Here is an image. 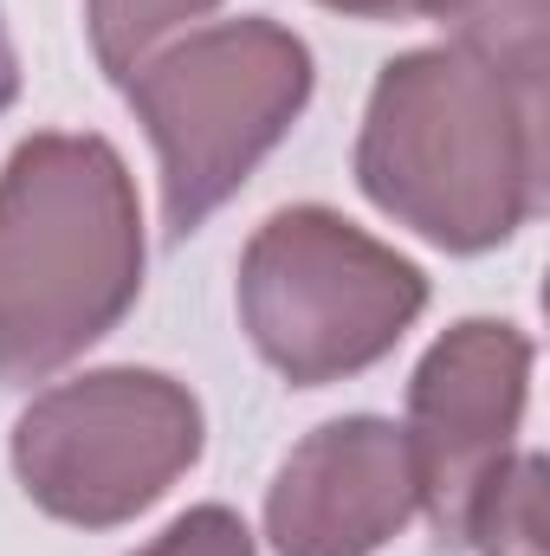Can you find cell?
I'll return each mask as SVG.
<instances>
[{
  "instance_id": "52a82bcc",
  "label": "cell",
  "mask_w": 550,
  "mask_h": 556,
  "mask_svg": "<svg viewBox=\"0 0 550 556\" xmlns=\"http://www.w3.org/2000/svg\"><path fill=\"white\" fill-rule=\"evenodd\" d=\"M421 511L409 433L383 415H343L304 433L266 485L278 556H376Z\"/></svg>"
},
{
  "instance_id": "4fadbf2b",
  "label": "cell",
  "mask_w": 550,
  "mask_h": 556,
  "mask_svg": "<svg viewBox=\"0 0 550 556\" xmlns=\"http://www.w3.org/2000/svg\"><path fill=\"white\" fill-rule=\"evenodd\" d=\"M20 98V59H13V39H7V20H0V111Z\"/></svg>"
},
{
  "instance_id": "6da1fadb",
  "label": "cell",
  "mask_w": 550,
  "mask_h": 556,
  "mask_svg": "<svg viewBox=\"0 0 550 556\" xmlns=\"http://www.w3.org/2000/svg\"><path fill=\"white\" fill-rule=\"evenodd\" d=\"M357 188L440 253H492L545 214V85L460 46L376 72L357 130Z\"/></svg>"
},
{
  "instance_id": "ba28073f",
  "label": "cell",
  "mask_w": 550,
  "mask_h": 556,
  "mask_svg": "<svg viewBox=\"0 0 550 556\" xmlns=\"http://www.w3.org/2000/svg\"><path fill=\"white\" fill-rule=\"evenodd\" d=\"M414 13L440 20L473 59L499 65L518 85H545L550 72V0H414Z\"/></svg>"
},
{
  "instance_id": "9c48e42d",
  "label": "cell",
  "mask_w": 550,
  "mask_h": 556,
  "mask_svg": "<svg viewBox=\"0 0 550 556\" xmlns=\"http://www.w3.org/2000/svg\"><path fill=\"white\" fill-rule=\"evenodd\" d=\"M473 556H545V459L512 453L466 505L460 538Z\"/></svg>"
},
{
  "instance_id": "8992f818",
  "label": "cell",
  "mask_w": 550,
  "mask_h": 556,
  "mask_svg": "<svg viewBox=\"0 0 550 556\" xmlns=\"http://www.w3.org/2000/svg\"><path fill=\"white\" fill-rule=\"evenodd\" d=\"M532 395V337L505 317H466L421 356L409 382V453L421 479V511L440 544L460 538L473 492L512 459Z\"/></svg>"
},
{
  "instance_id": "8fae6325",
  "label": "cell",
  "mask_w": 550,
  "mask_h": 556,
  "mask_svg": "<svg viewBox=\"0 0 550 556\" xmlns=\"http://www.w3.org/2000/svg\"><path fill=\"white\" fill-rule=\"evenodd\" d=\"M137 556H253V531L227 505H195L162 538H149Z\"/></svg>"
},
{
  "instance_id": "5b68a950",
  "label": "cell",
  "mask_w": 550,
  "mask_h": 556,
  "mask_svg": "<svg viewBox=\"0 0 550 556\" xmlns=\"http://www.w3.org/2000/svg\"><path fill=\"white\" fill-rule=\"evenodd\" d=\"M208 446L201 402L162 369H91L26 402L13 420L20 492L78 531L142 518Z\"/></svg>"
},
{
  "instance_id": "277c9868",
  "label": "cell",
  "mask_w": 550,
  "mask_h": 556,
  "mask_svg": "<svg viewBox=\"0 0 550 556\" xmlns=\"http://www.w3.org/2000/svg\"><path fill=\"white\" fill-rule=\"evenodd\" d=\"M240 324L291 389L376 369L427 311V273L330 207H278L240 253Z\"/></svg>"
},
{
  "instance_id": "7c38bea8",
  "label": "cell",
  "mask_w": 550,
  "mask_h": 556,
  "mask_svg": "<svg viewBox=\"0 0 550 556\" xmlns=\"http://www.w3.org/2000/svg\"><path fill=\"white\" fill-rule=\"evenodd\" d=\"M330 13H350V20H409L414 0H317Z\"/></svg>"
},
{
  "instance_id": "7a4b0ae2",
  "label": "cell",
  "mask_w": 550,
  "mask_h": 556,
  "mask_svg": "<svg viewBox=\"0 0 550 556\" xmlns=\"http://www.w3.org/2000/svg\"><path fill=\"white\" fill-rule=\"evenodd\" d=\"M142 291V207L104 137L39 130L0 168V389L52 382Z\"/></svg>"
},
{
  "instance_id": "3957f363",
  "label": "cell",
  "mask_w": 550,
  "mask_h": 556,
  "mask_svg": "<svg viewBox=\"0 0 550 556\" xmlns=\"http://www.w3.org/2000/svg\"><path fill=\"white\" fill-rule=\"evenodd\" d=\"M311 46L266 13L201 26L149 52L124 98L155 142L168 240L201 233L311 104Z\"/></svg>"
},
{
  "instance_id": "30bf717a",
  "label": "cell",
  "mask_w": 550,
  "mask_h": 556,
  "mask_svg": "<svg viewBox=\"0 0 550 556\" xmlns=\"http://www.w3.org/2000/svg\"><path fill=\"white\" fill-rule=\"evenodd\" d=\"M221 0H85V26H91V52L98 65L124 85L149 52H162L182 26L208 20Z\"/></svg>"
}]
</instances>
